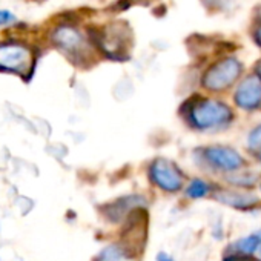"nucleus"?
<instances>
[{"label": "nucleus", "mask_w": 261, "mask_h": 261, "mask_svg": "<svg viewBox=\"0 0 261 261\" xmlns=\"http://www.w3.org/2000/svg\"><path fill=\"white\" fill-rule=\"evenodd\" d=\"M221 201L233 206V207H250L256 203V200L253 197H247V195H241V194H233V192H223L218 197Z\"/></svg>", "instance_id": "obj_9"}, {"label": "nucleus", "mask_w": 261, "mask_h": 261, "mask_svg": "<svg viewBox=\"0 0 261 261\" xmlns=\"http://www.w3.org/2000/svg\"><path fill=\"white\" fill-rule=\"evenodd\" d=\"M206 155L214 165L227 171L238 169L243 165V159L240 157V154L229 148H212L206 152Z\"/></svg>", "instance_id": "obj_8"}, {"label": "nucleus", "mask_w": 261, "mask_h": 261, "mask_svg": "<svg viewBox=\"0 0 261 261\" xmlns=\"http://www.w3.org/2000/svg\"><path fill=\"white\" fill-rule=\"evenodd\" d=\"M126 36L123 25H111L101 34H98V46L112 59L123 56L126 46Z\"/></svg>", "instance_id": "obj_6"}, {"label": "nucleus", "mask_w": 261, "mask_h": 261, "mask_svg": "<svg viewBox=\"0 0 261 261\" xmlns=\"http://www.w3.org/2000/svg\"><path fill=\"white\" fill-rule=\"evenodd\" d=\"M152 180L166 191H178L183 185V178L177 168L166 160H157L151 166Z\"/></svg>", "instance_id": "obj_5"}, {"label": "nucleus", "mask_w": 261, "mask_h": 261, "mask_svg": "<svg viewBox=\"0 0 261 261\" xmlns=\"http://www.w3.org/2000/svg\"><path fill=\"white\" fill-rule=\"evenodd\" d=\"M255 40H256V43H258V45H261V23H259L258 30L255 31Z\"/></svg>", "instance_id": "obj_16"}, {"label": "nucleus", "mask_w": 261, "mask_h": 261, "mask_svg": "<svg viewBox=\"0 0 261 261\" xmlns=\"http://www.w3.org/2000/svg\"><path fill=\"white\" fill-rule=\"evenodd\" d=\"M191 121L201 129L214 127L217 124H223L230 120L232 112L230 109L215 100H200L197 101L191 112H189Z\"/></svg>", "instance_id": "obj_1"}, {"label": "nucleus", "mask_w": 261, "mask_h": 261, "mask_svg": "<svg viewBox=\"0 0 261 261\" xmlns=\"http://www.w3.org/2000/svg\"><path fill=\"white\" fill-rule=\"evenodd\" d=\"M186 192L192 198H201V197H204L209 192V186L204 181H201V180H195V181L191 183V186L188 188Z\"/></svg>", "instance_id": "obj_12"}, {"label": "nucleus", "mask_w": 261, "mask_h": 261, "mask_svg": "<svg viewBox=\"0 0 261 261\" xmlns=\"http://www.w3.org/2000/svg\"><path fill=\"white\" fill-rule=\"evenodd\" d=\"M235 101L244 109H253L261 103V79L258 75L247 77L235 92Z\"/></svg>", "instance_id": "obj_7"}, {"label": "nucleus", "mask_w": 261, "mask_h": 261, "mask_svg": "<svg viewBox=\"0 0 261 261\" xmlns=\"http://www.w3.org/2000/svg\"><path fill=\"white\" fill-rule=\"evenodd\" d=\"M241 74V65L237 59H224L215 63L204 75L203 85L212 91H221L230 86Z\"/></svg>", "instance_id": "obj_3"}, {"label": "nucleus", "mask_w": 261, "mask_h": 261, "mask_svg": "<svg viewBox=\"0 0 261 261\" xmlns=\"http://www.w3.org/2000/svg\"><path fill=\"white\" fill-rule=\"evenodd\" d=\"M124 252L117 246H109L103 249L98 255V261H123Z\"/></svg>", "instance_id": "obj_11"}, {"label": "nucleus", "mask_w": 261, "mask_h": 261, "mask_svg": "<svg viewBox=\"0 0 261 261\" xmlns=\"http://www.w3.org/2000/svg\"><path fill=\"white\" fill-rule=\"evenodd\" d=\"M53 42L60 49H63L65 53H68L71 56H79L86 48V43H85L82 33L72 27H68V25H62V27L54 30Z\"/></svg>", "instance_id": "obj_4"}, {"label": "nucleus", "mask_w": 261, "mask_h": 261, "mask_svg": "<svg viewBox=\"0 0 261 261\" xmlns=\"http://www.w3.org/2000/svg\"><path fill=\"white\" fill-rule=\"evenodd\" d=\"M16 20V17L10 13V11H7V10H0V27L2 25H8V23H13Z\"/></svg>", "instance_id": "obj_14"}, {"label": "nucleus", "mask_w": 261, "mask_h": 261, "mask_svg": "<svg viewBox=\"0 0 261 261\" xmlns=\"http://www.w3.org/2000/svg\"><path fill=\"white\" fill-rule=\"evenodd\" d=\"M249 146L252 149H261V126L255 127L249 136Z\"/></svg>", "instance_id": "obj_13"}, {"label": "nucleus", "mask_w": 261, "mask_h": 261, "mask_svg": "<svg viewBox=\"0 0 261 261\" xmlns=\"http://www.w3.org/2000/svg\"><path fill=\"white\" fill-rule=\"evenodd\" d=\"M224 261H253V259L252 258H247V256H229Z\"/></svg>", "instance_id": "obj_15"}, {"label": "nucleus", "mask_w": 261, "mask_h": 261, "mask_svg": "<svg viewBox=\"0 0 261 261\" xmlns=\"http://www.w3.org/2000/svg\"><path fill=\"white\" fill-rule=\"evenodd\" d=\"M237 246L238 250H241L243 253H252L253 250H256V247L261 246V233H253L250 237H246L240 240Z\"/></svg>", "instance_id": "obj_10"}, {"label": "nucleus", "mask_w": 261, "mask_h": 261, "mask_svg": "<svg viewBox=\"0 0 261 261\" xmlns=\"http://www.w3.org/2000/svg\"><path fill=\"white\" fill-rule=\"evenodd\" d=\"M159 261H174V259L171 256H168L166 253H160L159 255Z\"/></svg>", "instance_id": "obj_17"}, {"label": "nucleus", "mask_w": 261, "mask_h": 261, "mask_svg": "<svg viewBox=\"0 0 261 261\" xmlns=\"http://www.w3.org/2000/svg\"><path fill=\"white\" fill-rule=\"evenodd\" d=\"M33 53L25 45H0V69L27 75L33 68Z\"/></svg>", "instance_id": "obj_2"}]
</instances>
